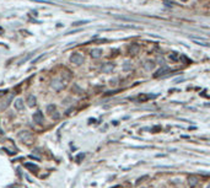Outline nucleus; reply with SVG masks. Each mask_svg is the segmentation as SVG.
<instances>
[{"mask_svg": "<svg viewBox=\"0 0 210 188\" xmlns=\"http://www.w3.org/2000/svg\"><path fill=\"white\" fill-rule=\"evenodd\" d=\"M64 73H61L58 77H55V79L52 81L51 86L54 89L55 91H60V90H63L65 86H67V83H68V79L70 77V74L67 75V74H64Z\"/></svg>", "mask_w": 210, "mask_h": 188, "instance_id": "1", "label": "nucleus"}, {"mask_svg": "<svg viewBox=\"0 0 210 188\" xmlns=\"http://www.w3.org/2000/svg\"><path fill=\"white\" fill-rule=\"evenodd\" d=\"M25 166H26L27 169H30L32 172H37V171H38V166H37V165H33V163H31V162L25 163Z\"/></svg>", "mask_w": 210, "mask_h": 188, "instance_id": "11", "label": "nucleus"}, {"mask_svg": "<svg viewBox=\"0 0 210 188\" xmlns=\"http://www.w3.org/2000/svg\"><path fill=\"white\" fill-rule=\"evenodd\" d=\"M33 121L36 122V123H42V122L44 121V117H43V114H42V112H36L35 114H33Z\"/></svg>", "mask_w": 210, "mask_h": 188, "instance_id": "7", "label": "nucleus"}, {"mask_svg": "<svg viewBox=\"0 0 210 188\" xmlns=\"http://www.w3.org/2000/svg\"><path fill=\"white\" fill-rule=\"evenodd\" d=\"M15 107H16V109H19V111H22V109L25 108L23 101L21 99H17V100L15 101Z\"/></svg>", "mask_w": 210, "mask_h": 188, "instance_id": "9", "label": "nucleus"}, {"mask_svg": "<svg viewBox=\"0 0 210 188\" xmlns=\"http://www.w3.org/2000/svg\"><path fill=\"white\" fill-rule=\"evenodd\" d=\"M208 188H210V185H209V186H208Z\"/></svg>", "mask_w": 210, "mask_h": 188, "instance_id": "17", "label": "nucleus"}, {"mask_svg": "<svg viewBox=\"0 0 210 188\" xmlns=\"http://www.w3.org/2000/svg\"><path fill=\"white\" fill-rule=\"evenodd\" d=\"M102 55V51L101 49H97V48H95V49L91 51V57L92 58H100V57Z\"/></svg>", "mask_w": 210, "mask_h": 188, "instance_id": "10", "label": "nucleus"}, {"mask_svg": "<svg viewBox=\"0 0 210 188\" xmlns=\"http://www.w3.org/2000/svg\"><path fill=\"white\" fill-rule=\"evenodd\" d=\"M12 99H14V95L10 93V95H7V96L4 97V99L0 100V109H1V111L6 109L7 107H9V105H10V102H11Z\"/></svg>", "mask_w": 210, "mask_h": 188, "instance_id": "2", "label": "nucleus"}, {"mask_svg": "<svg viewBox=\"0 0 210 188\" xmlns=\"http://www.w3.org/2000/svg\"><path fill=\"white\" fill-rule=\"evenodd\" d=\"M198 183H199L198 176H191V177L188 178V185H189V187H191V188H194Z\"/></svg>", "mask_w": 210, "mask_h": 188, "instance_id": "5", "label": "nucleus"}, {"mask_svg": "<svg viewBox=\"0 0 210 188\" xmlns=\"http://www.w3.org/2000/svg\"><path fill=\"white\" fill-rule=\"evenodd\" d=\"M70 62L76 64V65H80L84 63V57H82V54H80V53H73V54L70 55Z\"/></svg>", "mask_w": 210, "mask_h": 188, "instance_id": "4", "label": "nucleus"}, {"mask_svg": "<svg viewBox=\"0 0 210 188\" xmlns=\"http://www.w3.org/2000/svg\"><path fill=\"white\" fill-rule=\"evenodd\" d=\"M19 138L21 139L23 143H26V144H32V143H33V137H32V134L28 133V132L19 133Z\"/></svg>", "mask_w": 210, "mask_h": 188, "instance_id": "3", "label": "nucleus"}, {"mask_svg": "<svg viewBox=\"0 0 210 188\" xmlns=\"http://www.w3.org/2000/svg\"><path fill=\"white\" fill-rule=\"evenodd\" d=\"M168 71H170V70H168V68H162V69H160V70H159L157 73H156L155 76H156V77H159V76H163V75L166 74V73H168Z\"/></svg>", "mask_w": 210, "mask_h": 188, "instance_id": "12", "label": "nucleus"}, {"mask_svg": "<svg viewBox=\"0 0 210 188\" xmlns=\"http://www.w3.org/2000/svg\"><path fill=\"white\" fill-rule=\"evenodd\" d=\"M47 57V53H44V54H42L41 57H38V58H36L35 60H33V63H38V62H41V60H42L43 58H46Z\"/></svg>", "mask_w": 210, "mask_h": 188, "instance_id": "14", "label": "nucleus"}, {"mask_svg": "<svg viewBox=\"0 0 210 188\" xmlns=\"http://www.w3.org/2000/svg\"><path fill=\"white\" fill-rule=\"evenodd\" d=\"M85 23H87V21H77V22H74L73 25L74 26H80V25H85Z\"/></svg>", "mask_w": 210, "mask_h": 188, "instance_id": "16", "label": "nucleus"}, {"mask_svg": "<svg viewBox=\"0 0 210 188\" xmlns=\"http://www.w3.org/2000/svg\"><path fill=\"white\" fill-rule=\"evenodd\" d=\"M36 102H37L36 96H33V95H28V96H27V103H28V107H35V106H36Z\"/></svg>", "mask_w": 210, "mask_h": 188, "instance_id": "8", "label": "nucleus"}, {"mask_svg": "<svg viewBox=\"0 0 210 188\" xmlns=\"http://www.w3.org/2000/svg\"><path fill=\"white\" fill-rule=\"evenodd\" d=\"M113 68H114V65L112 63H105L101 67V70H102V73H111L113 70Z\"/></svg>", "mask_w": 210, "mask_h": 188, "instance_id": "6", "label": "nucleus"}, {"mask_svg": "<svg viewBox=\"0 0 210 188\" xmlns=\"http://www.w3.org/2000/svg\"><path fill=\"white\" fill-rule=\"evenodd\" d=\"M47 111L51 113L52 116H54V112H57V111H55V106H54V105H49L48 107H47Z\"/></svg>", "mask_w": 210, "mask_h": 188, "instance_id": "13", "label": "nucleus"}, {"mask_svg": "<svg viewBox=\"0 0 210 188\" xmlns=\"http://www.w3.org/2000/svg\"><path fill=\"white\" fill-rule=\"evenodd\" d=\"M154 65H155V64L152 63V62H151V64H147V63H145V68L147 69V70H151V69L154 68Z\"/></svg>", "mask_w": 210, "mask_h": 188, "instance_id": "15", "label": "nucleus"}]
</instances>
